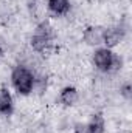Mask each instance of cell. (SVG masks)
Returning <instances> with one entry per match:
<instances>
[{
  "instance_id": "cell-10",
  "label": "cell",
  "mask_w": 132,
  "mask_h": 133,
  "mask_svg": "<svg viewBox=\"0 0 132 133\" xmlns=\"http://www.w3.org/2000/svg\"><path fill=\"white\" fill-rule=\"evenodd\" d=\"M75 133H93V130H92L90 124H76Z\"/></svg>"
},
{
  "instance_id": "cell-5",
  "label": "cell",
  "mask_w": 132,
  "mask_h": 133,
  "mask_svg": "<svg viewBox=\"0 0 132 133\" xmlns=\"http://www.w3.org/2000/svg\"><path fill=\"white\" fill-rule=\"evenodd\" d=\"M103 31L104 30L99 26H90L84 33V40L89 45H99V43H103Z\"/></svg>"
},
{
  "instance_id": "cell-8",
  "label": "cell",
  "mask_w": 132,
  "mask_h": 133,
  "mask_svg": "<svg viewBox=\"0 0 132 133\" xmlns=\"http://www.w3.org/2000/svg\"><path fill=\"white\" fill-rule=\"evenodd\" d=\"M59 99H61V102H62L64 105H73V104L78 101V91H76V88H73V87H65V88L61 91Z\"/></svg>"
},
{
  "instance_id": "cell-6",
  "label": "cell",
  "mask_w": 132,
  "mask_h": 133,
  "mask_svg": "<svg viewBox=\"0 0 132 133\" xmlns=\"http://www.w3.org/2000/svg\"><path fill=\"white\" fill-rule=\"evenodd\" d=\"M13 113V98L6 88H0V115Z\"/></svg>"
},
{
  "instance_id": "cell-9",
  "label": "cell",
  "mask_w": 132,
  "mask_h": 133,
  "mask_svg": "<svg viewBox=\"0 0 132 133\" xmlns=\"http://www.w3.org/2000/svg\"><path fill=\"white\" fill-rule=\"evenodd\" d=\"M90 127L93 133H103L104 132V119L101 115H93L92 121H90Z\"/></svg>"
},
{
  "instance_id": "cell-7",
  "label": "cell",
  "mask_w": 132,
  "mask_h": 133,
  "mask_svg": "<svg viewBox=\"0 0 132 133\" xmlns=\"http://www.w3.org/2000/svg\"><path fill=\"white\" fill-rule=\"evenodd\" d=\"M48 9L56 16L67 14L70 9V2L68 0H48Z\"/></svg>"
},
{
  "instance_id": "cell-11",
  "label": "cell",
  "mask_w": 132,
  "mask_h": 133,
  "mask_svg": "<svg viewBox=\"0 0 132 133\" xmlns=\"http://www.w3.org/2000/svg\"><path fill=\"white\" fill-rule=\"evenodd\" d=\"M123 95H124L126 98H131V85H129V84H126V85L123 87Z\"/></svg>"
},
{
  "instance_id": "cell-4",
  "label": "cell",
  "mask_w": 132,
  "mask_h": 133,
  "mask_svg": "<svg viewBox=\"0 0 132 133\" xmlns=\"http://www.w3.org/2000/svg\"><path fill=\"white\" fill-rule=\"evenodd\" d=\"M121 37H123V33L118 28H109L103 31V43H106L107 48H112L121 40Z\"/></svg>"
},
{
  "instance_id": "cell-3",
  "label": "cell",
  "mask_w": 132,
  "mask_h": 133,
  "mask_svg": "<svg viewBox=\"0 0 132 133\" xmlns=\"http://www.w3.org/2000/svg\"><path fill=\"white\" fill-rule=\"evenodd\" d=\"M51 39H53V33H51V28L47 25V23H40L37 28H36V33L31 37V45L36 51H45L50 43H51Z\"/></svg>"
},
{
  "instance_id": "cell-1",
  "label": "cell",
  "mask_w": 132,
  "mask_h": 133,
  "mask_svg": "<svg viewBox=\"0 0 132 133\" xmlns=\"http://www.w3.org/2000/svg\"><path fill=\"white\" fill-rule=\"evenodd\" d=\"M11 82L19 95H30L34 87V76L28 68L19 65L13 70Z\"/></svg>"
},
{
  "instance_id": "cell-2",
  "label": "cell",
  "mask_w": 132,
  "mask_h": 133,
  "mask_svg": "<svg viewBox=\"0 0 132 133\" xmlns=\"http://www.w3.org/2000/svg\"><path fill=\"white\" fill-rule=\"evenodd\" d=\"M93 62L101 71H113L121 66V59L115 56L109 48H99L93 54Z\"/></svg>"
}]
</instances>
